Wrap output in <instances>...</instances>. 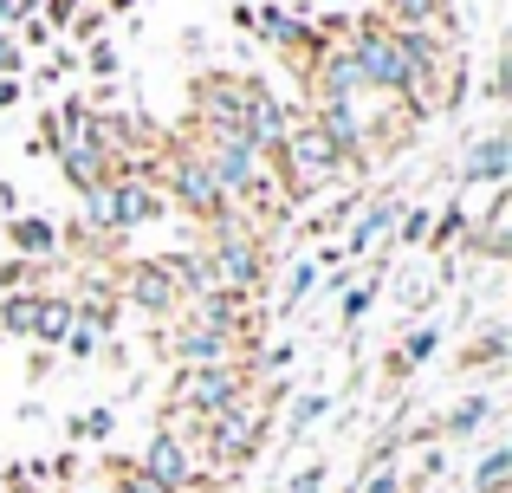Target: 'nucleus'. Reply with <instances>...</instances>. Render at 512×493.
I'll use <instances>...</instances> for the list:
<instances>
[{
    "mask_svg": "<svg viewBox=\"0 0 512 493\" xmlns=\"http://www.w3.org/2000/svg\"><path fill=\"white\" fill-rule=\"evenodd\" d=\"M344 46H350V59H357V72H363V91H376V98H409L415 104L409 117H428V111H435V98H428V85L415 78V65H409V52H402V33H396V26L357 20L344 33Z\"/></svg>",
    "mask_w": 512,
    "mask_h": 493,
    "instance_id": "1",
    "label": "nucleus"
},
{
    "mask_svg": "<svg viewBox=\"0 0 512 493\" xmlns=\"http://www.w3.org/2000/svg\"><path fill=\"white\" fill-rule=\"evenodd\" d=\"M150 221H163V189H156V182L104 176L98 189H85V221H78V234L104 247V241H117V234L150 228Z\"/></svg>",
    "mask_w": 512,
    "mask_h": 493,
    "instance_id": "2",
    "label": "nucleus"
},
{
    "mask_svg": "<svg viewBox=\"0 0 512 493\" xmlns=\"http://www.w3.org/2000/svg\"><path fill=\"white\" fill-rule=\"evenodd\" d=\"M266 396L260 390H247L240 403H227L221 416H208L201 422V468L208 474H240L253 455L266 448Z\"/></svg>",
    "mask_w": 512,
    "mask_h": 493,
    "instance_id": "3",
    "label": "nucleus"
},
{
    "mask_svg": "<svg viewBox=\"0 0 512 493\" xmlns=\"http://www.w3.org/2000/svg\"><path fill=\"white\" fill-rule=\"evenodd\" d=\"M344 156L331 150V137L312 124V117H292V130H286V150L273 156V176H279V189H286V202H299V195H325L331 182L344 176Z\"/></svg>",
    "mask_w": 512,
    "mask_h": 493,
    "instance_id": "4",
    "label": "nucleus"
},
{
    "mask_svg": "<svg viewBox=\"0 0 512 493\" xmlns=\"http://www.w3.org/2000/svg\"><path fill=\"white\" fill-rule=\"evenodd\" d=\"M156 176L169 182V195H175V208H182L188 221H221L227 215V195L214 189V176H208V163H201V150L195 143H169V150H156Z\"/></svg>",
    "mask_w": 512,
    "mask_h": 493,
    "instance_id": "5",
    "label": "nucleus"
},
{
    "mask_svg": "<svg viewBox=\"0 0 512 493\" xmlns=\"http://www.w3.org/2000/svg\"><path fill=\"white\" fill-rule=\"evenodd\" d=\"M253 390V357L240 364H201V370H175L169 377V409H188V416H221L227 403Z\"/></svg>",
    "mask_w": 512,
    "mask_h": 493,
    "instance_id": "6",
    "label": "nucleus"
},
{
    "mask_svg": "<svg viewBox=\"0 0 512 493\" xmlns=\"http://www.w3.org/2000/svg\"><path fill=\"white\" fill-rule=\"evenodd\" d=\"M39 150H52L59 163H104L98 150V104L65 98L59 111L39 117Z\"/></svg>",
    "mask_w": 512,
    "mask_h": 493,
    "instance_id": "7",
    "label": "nucleus"
},
{
    "mask_svg": "<svg viewBox=\"0 0 512 493\" xmlns=\"http://www.w3.org/2000/svg\"><path fill=\"white\" fill-rule=\"evenodd\" d=\"M260 344L253 338H234V331H208V325H188V318H175L163 331V357L175 370H201V364H240V357H253Z\"/></svg>",
    "mask_w": 512,
    "mask_h": 493,
    "instance_id": "8",
    "label": "nucleus"
},
{
    "mask_svg": "<svg viewBox=\"0 0 512 493\" xmlns=\"http://www.w3.org/2000/svg\"><path fill=\"white\" fill-rule=\"evenodd\" d=\"M247 72H201L195 78V130H234L240 137V117H247Z\"/></svg>",
    "mask_w": 512,
    "mask_h": 493,
    "instance_id": "9",
    "label": "nucleus"
},
{
    "mask_svg": "<svg viewBox=\"0 0 512 493\" xmlns=\"http://www.w3.org/2000/svg\"><path fill=\"white\" fill-rule=\"evenodd\" d=\"M137 468L150 474V481H163L169 493H188V487H201V481H208V468H201V455H195V448L182 442V435H169V429H150V442H143Z\"/></svg>",
    "mask_w": 512,
    "mask_h": 493,
    "instance_id": "10",
    "label": "nucleus"
},
{
    "mask_svg": "<svg viewBox=\"0 0 512 493\" xmlns=\"http://www.w3.org/2000/svg\"><path fill=\"white\" fill-rule=\"evenodd\" d=\"M117 292H124L137 312H150V318H175V312H182V292H175V279H169V260H124Z\"/></svg>",
    "mask_w": 512,
    "mask_h": 493,
    "instance_id": "11",
    "label": "nucleus"
},
{
    "mask_svg": "<svg viewBox=\"0 0 512 493\" xmlns=\"http://www.w3.org/2000/svg\"><path fill=\"white\" fill-rule=\"evenodd\" d=\"M292 104L286 98H273V91L260 85V78H253V91H247V117H240V137L253 143V150L266 156V163H273L279 150H286V130H292Z\"/></svg>",
    "mask_w": 512,
    "mask_h": 493,
    "instance_id": "12",
    "label": "nucleus"
},
{
    "mask_svg": "<svg viewBox=\"0 0 512 493\" xmlns=\"http://www.w3.org/2000/svg\"><path fill=\"white\" fill-rule=\"evenodd\" d=\"M396 215H402L396 195H383V202H363L357 221H350V234L338 241V253H344V260H370V253L383 247L389 234H396Z\"/></svg>",
    "mask_w": 512,
    "mask_h": 493,
    "instance_id": "13",
    "label": "nucleus"
},
{
    "mask_svg": "<svg viewBox=\"0 0 512 493\" xmlns=\"http://www.w3.org/2000/svg\"><path fill=\"white\" fill-rule=\"evenodd\" d=\"M506 169H512V137H506V130H493V137H480L474 150L461 156V189H474V182L506 189Z\"/></svg>",
    "mask_w": 512,
    "mask_h": 493,
    "instance_id": "14",
    "label": "nucleus"
},
{
    "mask_svg": "<svg viewBox=\"0 0 512 493\" xmlns=\"http://www.w3.org/2000/svg\"><path fill=\"white\" fill-rule=\"evenodd\" d=\"M7 234H13V260H33V266H46L52 253L65 247V234L52 228L46 215H13V221H7Z\"/></svg>",
    "mask_w": 512,
    "mask_h": 493,
    "instance_id": "15",
    "label": "nucleus"
},
{
    "mask_svg": "<svg viewBox=\"0 0 512 493\" xmlns=\"http://www.w3.org/2000/svg\"><path fill=\"white\" fill-rule=\"evenodd\" d=\"M163 260H169V279H175V292H182V305L214 299V292H221V279H214V260H208V253H163Z\"/></svg>",
    "mask_w": 512,
    "mask_h": 493,
    "instance_id": "16",
    "label": "nucleus"
},
{
    "mask_svg": "<svg viewBox=\"0 0 512 493\" xmlns=\"http://www.w3.org/2000/svg\"><path fill=\"white\" fill-rule=\"evenodd\" d=\"M383 26H422V33H448V0H383Z\"/></svg>",
    "mask_w": 512,
    "mask_h": 493,
    "instance_id": "17",
    "label": "nucleus"
},
{
    "mask_svg": "<svg viewBox=\"0 0 512 493\" xmlns=\"http://www.w3.org/2000/svg\"><path fill=\"white\" fill-rule=\"evenodd\" d=\"M65 331H72V299H59V292H39V312H33V344L39 351H59Z\"/></svg>",
    "mask_w": 512,
    "mask_h": 493,
    "instance_id": "18",
    "label": "nucleus"
},
{
    "mask_svg": "<svg viewBox=\"0 0 512 493\" xmlns=\"http://www.w3.org/2000/svg\"><path fill=\"white\" fill-rule=\"evenodd\" d=\"M506 487H512V448H487L461 493H506Z\"/></svg>",
    "mask_w": 512,
    "mask_h": 493,
    "instance_id": "19",
    "label": "nucleus"
},
{
    "mask_svg": "<svg viewBox=\"0 0 512 493\" xmlns=\"http://www.w3.org/2000/svg\"><path fill=\"white\" fill-rule=\"evenodd\" d=\"M39 292H46V266H33V260L0 266V299H39Z\"/></svg>",
    "mask_w": 512,
    "mask_h": 493,
    "instance_id": "20",
    "label": "nucleus"
},
{
    "mask_svg": "<svg viewBox=\"0 0 512 493\" xmlns=\"http://www.w3.org/2000/svg\"><path fill=\"white\" fill-rule=\"evenodd\" d=\"M467 234H474V215H467L461 202H448V208L428 215V247H454V241H467Z\"/></svg>",
    "mask_w": 512,
    "mask_h": 493,
    "instance_id": "21",
    "label": "nucleus"
},
{
    "mask_svg": "<svg viewBox=\"0 0 512 493\" xmlns=\"http://www.w3.org/2000/svg\"><path fill=\"white\" fill-rule=\"evenodd\" d=\"M487 416H493V396H480V390H474V396H461V403L441 416V435H454V442H461V435H474Z\"/></svg>",
    "mask_w": 512,
    "mask_h": 493,
    "instance_id": "22",
    "label": "nucleus"
},
{
    "mask_svg": "<svg viewBox=\"0 0 512 493\" xmlns=\"http://www.w3.org/2000/svg\"><path fill=\"white\" fill-rule=\"evenodd\" d=\"M383 279H389V260H370V279H363V286H344V325H357V318L376 305Z\"/></svg>",
    "mask_w": 512,
    "mask_h": 493,
    "instance_id": "23",
    "label": "nucleus"
},
{
    "mask_svg": "<svg viewBox=\"0 0 512 493\" xmlns=\"http://www.w3.org/2000/svg\"><path fill=\"white\" fill-rule=\"evenodd\" d=\"M435 351H441V325H415L409 338H402V351H396V370H422Z\"/></svg>",
    "mask_w": 512,
    "mask_h": 493,
    "instance_id": "24",
    "label": "nucleus"
},
{
    "mask_svg": "<svg viewBox=\"0 0 512 493\" xmlns=\"http://www.w3.org/2000/svg\"><path fill=\"white\" fill-rule=\"evenodd\" d=\"M111 429H117V403H98L85 416H72V442H111Z\"/></svg>",
    "mask_w": 512,
    "mask_h": 493,
    "instance_id": "25",
    "label": "nucleus"
},
{
    "mask_svg": "<svg viewBox=\"0 0 512 493\" xmlns=\"http://www.w3.org/2000/svg\"><path fill=\"white\" fill-rule=\"evenodd\" d=\"M331 416V396L325 390H305V396H292V435H305V429H318V422H325Z\"/></svg>",
    "mask_w": 512,
    "mask_h": 493,
    "instance_id": "26",
    "label": "nucleus"
},
{
    "mask_svg": "<svg viewBox=\"0 0 512 493\" xmlns=\"http://www.w3.org/2000/svg\"><path fill=\"white\" fill-rule=\"evenodd\" d=\"M85 72L98 78V85H117L124 59H117V46H111V39H91V46H85Z\"/></svg>",
    "mask_w": 512,
    "mask_h": 493,
    "instance_id": "27",
    "label": "nucleus"
},
{
    "mask_svg": "<svg viewBox=\"0 0 512 493\" xmlns=\"http://www.w3.org/2000/svg\"><path fill=\"white\" fill-rule=\"evenodd\" d=\"M33 312H39V299H0V331L7 338H33Z\"/></svg>",
    "mask_w": 512,
    "mask_h": 493,
    "instance_id": "28",
    "label": "nucleus"
},
{
    "mask_svg": "<svg viewBox=\"0 0 512 493\" xmlns=\"http://www.w3.org/2000/svg\"><path fill=\"white\" fill-rule=\"evenodd\" d=\"M312 292H318V260H299V266H292V279H286V299H279V312L305 305Z\"/></svg>",
    "mask_w": 512,
    "mask_h": 493,
    "instance_id": "29",
    "label": "nucleus"
},
{
    "mask_svg": "<svg viewBox=\"0 0 512 493\" xmlns=\"http://www.w3.org/2000/svg\"><path fill=\"white\" fill-rule=\"evenodd\" d=\"M111 487H117V493H169L163 481H150L137 461H111Z\"/></svg>",
    "mask_w": 512,
    "mask_h": 493,
    "instance_id": "30",
    "label": "nucleus"
},
{
    "mask_svg": "<svg viewBox=\"0 0 512 493\" xmlns=\"http://www.w3.org/2000/svg\"><path fill=\"white\" fill-rule=\"evenodd\" d=\"M357 493H409V474H402L396 461H383V468H370L357 481Z\"/></svg>",
    "mask_w": 512,
    "mask_h": 493,
    "instance_id": "31",
    "label": "nucleus"
},
{
    "mask_svg": "<svg viewBox=\"0 0 512 493\" xmlns=\"http://www.w3.org/2000/svg\"><path fill=\"white\" fill-rule=\"evenodd\" d=\"M396 247H428V208H402L396 215Z\"/></svg>",
    "mask_w": 512,
    "mask_h": 493,
    "instance_id": "32",
    "label": "nucleus"
},
{
    "mask_svg": "<svg viewBox=\"0 0 512 493\" xmlns=\"http://www.w3.org/2000/svg\"><path fill=\"white\" fill-rule=\"evenodd\" d=\"M506 325H487V338H480L474 344V351H467V364H480V370H487V364H500V357H506Z\"/></svg>",
    "mask_w": 512,
    "mask_h": 493,
    "instance_id": "33",
    "label": "nucleus"
},
{
    "mask_svg": "<svg viewBox=\"0 0 512 493\" xmlns=\"http://www.w3.org/2000/svg\"><path fill=\"white\" fill-rule=\"evenodd\" d=\"M65 351H72V357H98L104 338H98L91 325H78V318H72V331H65Z\"/></svg>",
    "mask_w": 512,
    "mask_h": 493,
    "instance_id": "34",
    "label": "nucleus"
},
{
    "mask_svg": "<svg viewBox=\"0 0 512 493\" xmlns=\"http://www.w3.org/2000/svg\"><path fill=\"white\" fill-rule=\"evenodd\" d=\"M59 169H65V182H72L78 195H85V189H98V182H104V163H59Z\"/></svg>",
    "mask_w": 512,
    "mask_h": 493,
    "instance_id": "35",
    "label": "nucleus"
},
{
    "mask_svg": "<svg viewBox=\"0 0 512 493\" xmlns=\"http://www.w3.org/2000/svg\"><path fill=\"white\" fill-rule=\"evenodd\" d=\"M325 461H312V468H299V474H292V481H286V493H325Z\"/></svg>",
    "mask_w": 512,
    "mask_h": 493,
    "instance_id": "36",
    "label": "nucleus"
},
{
    "mask_svg": "<svg viewBox=\"0 0 512 493\" xmlns=\"http://www.w3.org/2000/svg\"><path fill=\"white\" fill-rule=\"evenodd\" d=\"M26 72V52H20V39L13 33H0V78H20Z\"/></svg>",
    "mask_w": 512,
    "mask_h": 493,
    "instance_id": "37",
    "label": "nucleus"
},
{
    "mask_svg": "<svg viewBox=\"0 0 512 493\" xmlns=\"http://www.w3.org/2000/svg\"><path fill=\"white\" fill-rule=\"evenodd\" d=\"M78 7H85V0H46V13H39V20H46V33H52V26H72Z\"/></svg>",
    "mask_w": 512,
    "mask_h": 493,
    "instance_id": "38",
    "label": "nucleus"
},
{
    "mask_svg": "<svg viewBox=\"0 0 512 493\" xmlns=\"http://www.w3.org/2000/svg\"><path fill=\"white\" fill-rule=\"evenodd\" d=\"M26 13H39V0H0V33H13Z\"/></svg>",
    "mask_w": 512,
    "mask_h": 493,
    "instance_id": "39",
    "label": "nucleus"
},
{
    "mask_svg": "<svg viewBox=\"0 0 512 493\" xmlns=\"http://www.w3.org/2000/svg\"><path fill=\"white\" fill-rule=\"evenodd\" d=\"M72 33H78V39H98V33H104V13H78Z\"/></svg>",
    "mask_w": 512,
    "mask_h": 493,
    "instance_id": "40",
    "label": "nucleus"
},
{
    "mask_svg": "<svg viewBox=\"0 0 512 493\" xmlns=\"http://www.w3.org/2000/svg\"><path fill=\"white\" fill-rule=\"evenodd\" d=\"M20 104V78H0V111H13Z\"/></svg>",
    "mask_w": 512,
    "mask_h": 493,
    "instance_id": "41",
    "label": "nucleus"
},
{
    "mask_svg": "<svg viewBox=\"0 0 512 493\" xmlns=\"http://www.w3.org/2000/svg\"><path fill=\"white\" fill-rule=\"evenodd\" d=\"M0 208H7V221L20 215V189H13V182H0Z\"/></svg>",
    "mask_w": 512,
    "mask_h": 493,
    "instance_id": "42",
    "label": "nucleus"
}]
</instances>
